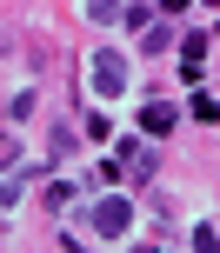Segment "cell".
<instances>
[{
	"instance_id": "277c9868",
	"label": "cell",
	"mask_w": 220,
	"mask_h": 253,
	"mask_svg": "<svg viewBox=\"0 0 220 253\" xmlns=\"http://www.w3.org/2000/svg\"><path fill=\"white\" fill-rule=\"evenodd\" d=\"M160 47H174V27L160 20V27H147V53H160Z\"/></svg>"
},
{
	"instance_id": "6da1fadb",
	"label": "cell",
	"mask_w": 220,
	"mask_h": 253,
	"mask_svg": "<svg viewBox=\"0 0 220 253\" xmlns=\"http://www.w3.org/2000/svg\"><path fill=\"white\" fill-rule=\"evenodd\" d=\"M127 227H133V207H127V193H107V200L93 207V233H100V240H127Z\"/></svg>"
},
{
	"instance_id": "7a4b0ae2",
	"label": "cell",
	"mask_w": 220,
	"mask_h": 253,
	"mask_svg": "<svg viewBox=\"0 0 220 253\" xmlns=\"http://www.w3.org/2000/svg\"><path fill=\"white\" fill-rule=\"evenodd\" d=\"M87 74H93V93H100V100H114V93L120 87H127V60H120V53H93V67H87Z\"/></svg>"
},
{
	"instance_id": "3957f363",
	"label": "cell",
	"mask_w": 220,
	"mask_h": 253,
	"mask_svg": "<svg viewBox=\"0 0 220 253\" xmlns=\"http://www.w3.org/2000/svg\"><path fill=\"white\" fill-rule=\"evenodd\" d=\"M174 120H180V107H160V100H154V107L140 114V133H154V140H160V133H167Z\"/></svg>"
},
{
	"instance_id": "5b68a950",
	"label": "cell",
	"mask_w": 220,
	"mask_h": 253,
	"mask_svg": "<svg viewBox=\"0 0 220 253\" xmlns=\"http://www.w3.org/2000/svg\"><path fill=\"white\" fill-rule=\"evenodd\" d=\"M87 7H93V20H114V13H120V0H87Z\"/></svg>"
}]
</instances>
